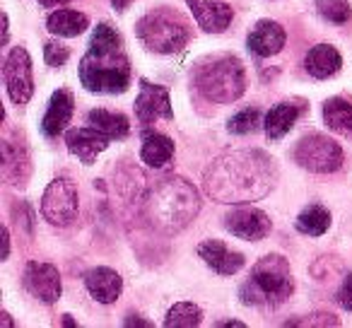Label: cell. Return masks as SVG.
<instances>
[{
	"instance_id": "obj_32",
	"label": "cell",
	"mask_w": 352,
	"mask_h": 328,
	"mask_svg": "<svg viewBox=\"0 0 352 328\" xmlns=\"http://www.w3.org/2000/svg\"><path fill=\"white\" fill-rule=\"evenodd\" d=\"M123 326L133 328V326H140V328H152L150 321H145V318H138V316H128L126 321H123Z\"/></svg>"
},
{
	"instance_id": "obj_13",
	"label": "cell",
	"mask_w": 352,
	"mask_h": 328,
	"mask_svg": "<svg viewBox=\"0 0 352 328\" xmlns=\"http://www.w3.org/2000/svg\"><path fill=\"white\" fill-rule=\"evenodd\" d=\"M111 142V138L107 133H102L99 128H73L65 133V145H68L70 155L78 157L82 164H94L99 152H104Z\"/></svg>"
},
{
	"instance_id": "obj_23",
	"label": "cell",
	"mask_w": 352,
	"mask_h": 328,
	"mask_svg": "<svg viewBox=\"0 0 352 328\" xmlns=\"http://www.w3.org/2000/svg\"><path fill=\"white\" fill-rule=\"evenodd\" d=\"M87 121H89V126L107 133L111 140H121V138H126L128 131H131V123H128V118L123 116V113L107 111V109H92V111L87 113Z\"/></svg>"
},
{
	"instance_id": "obj_7",
	"label": "cell",
	"mask_w": 352,
	"mask_h": 328,
	"mask_svg": "<svg viewBox=\"0 0 352 328\" xmlns=\"http://www.w3.org/2000/svg\"><path fill=\"white\" fill-rule=\"evenodd\" d=\"M342 147L323 133H309L294 147V162L314 174H333L342 167Z\"/></svg>"
},
{
	"instance_id": "obj_26",
	"label": "cell",
	"mask_w": 352,
	"mask_h": 328,
	"mask_svg": "<svg viewBox=\"0 0 352 328\" xmlns=\"http://www.w3.org/2000/svg\"><path fill=\"white\" fill-rule=\"evenodd\" d=\"M203 321V309L193 302H179L166 311L164 326L166 328H193Z\"/></svg>"
},
{
	"instance_id": "obj_2",
	"label": "cell",
	"mask_w": 352,
	"mask_h": 328,
	"mask_svg": "<svg viewBox=\"0 0 352 328\" xmlns=\"http://www.w3.org/2000/svg\"><path fill=\"white\" fill-rule=\"evenodd\" d=\"M133 70L123 39L109 22L94 27L89 51L80 61V83L94 94H121L131 87Z\"/></svg>"
},
{
	"instance_id": "obj_20",
	"label": "cell",
	"mask_w": 352,
	"mask_h": 328,
	"mask_svg": "<svg viewBox=\"0 0 352 328\" xmlns=\"http://www.w3.org/2000/svg\"><path fill=\"white\" fill-rule=\"evenodd\" d=\"M304 113V107L302 104H292V102H280L265 113V121H263V128H265V135L270 140H280L283 135H287L292 131V126L297 123V118Z\"/></svg>"
},
{
	"instance_id": "obj_36",
	"label": "cell",
	"mask_w": 352,
	"mask_h": 328,
	"mask_svg": "<svg viewBox=\"0 0 352 328\" xmlns=\"http://www.w3.org/2000/svg\"><path fill=\"white\" fill-rule=\"evenodd\" d=\"M111 6L116 8L118 12H123V10H126L128 6H131V0H111Z\"/></svg>"
},
{
	"instance_id": "obj_35",
	"label": "cell",
	"mask_w": 352,
	"mask_h": 328,
	"mask_svg": "<svg viewBox=\"0 0 352 328\" xmlns=\"http://www.w3.org/2000/svg\"><path fill=\"white\" fill-rule=\"evenodd\" d=\"M8 39H10V20L8 15H3V44H8Z\"/></svg>"
},
{
	"instance_id": "obj_9",
	"label": "cell",
	"mask_w": 352,
	"mask_h": 328,
	"mask_svg": "<svg viewBox=\"0 0 352 328\" xmlns=\"http://www.w3.org/2000/svg\"><path fill=\"white\" fill-rule=\"evenodd\" d=\"M3 80L6 89L10 94L12 104L25 107L34 94V75H32V58L25 46H15L8 54L6 65H3Z\"/></svg>"
},
{
	"instance_id": "obj_15",
	"label": "cell",
	"mask_w": 352,
	"mask_h": 328,
	"mask_svg": "<svg viewBox=\"0 0 352 328\" xmlns=\"http://www.w3.org/2000/svg\"><path fill=\"white\" fill-rule=\"evenodd\" d=\"M198 27L208 34H222L234 20V10L220 0H186Z\"/></svg>"
},
{
	"instance_id": "obj_39",
	"label": "cell",
	"mask_w": 352,
	"mask_h": 328,
	"mask_svg": "<svg viewBox=\"0 0 352 328\" xmlns=\"http://www.w3.org/2000/svg\"><path fill=\"white\" fill-rule=\"evenodd\" d=\"M63 326H78V323L70 318V314H63Z\"/></svg>"
},
{
	"instance_id": "obj_10",
	"label": "cell",
	"mask_w": 352,
	"mask_h": 328,
	"mask_svg": "<svg viewBox=\"0 0 352 328\" xmlns=\"http://www.w3.org/2000/svg\"><path fill=\"white\" fill-rule=\"evenodd\" d=\"M25 289L44 304H56L63 292V283H60V273L56 265L39 263V261H30L25 268Z\"/></svg>"
},
{
	"instance_id": "obj_34",
	"label": "cell",
	"mask_w": 352,
	"mask_h": 328,
	"mask_svg": "<svg viewBox=\"0 0 352 328\" xmlns=\"http://www.w3.org/2000/svg\"><path fill=\"white\" fill-rule=\"evenodd\" d=\"M41 8H63V6H68L70 0H36Z\"/></svg>"
},
{
	"instance_id": "obj_3",
	"label": "cell",
	"mask_w": 352,
	"mask_h": 328,
	"mask_svg": "<svg viewBox=\"0 0 352 328\" xmlns=\"http://www.w3.org/2000/svg\"><path fill=\"white\" fill-rule=\"evenodd\" d=\"M201 210V193L182 177H164L150 188L145 198V217L155 230L176 234Z\"/></svg>"
},
{
	"instance_id": "obj_38",
	"label": "cell",
	"mask_w": 352,
	"mask_h": 328,
	"mask_svg": "<svg viewBox=\"0 0 352 328\" xmlns=\"http://www.w3.org/2000/svg\"><path fill=\"white\" fill-rule=\"evenodd\" d=\"M0 316H3V326H12V318H10V314H8V311H3V314H0Z\"/></svg>"
},
{
	"instance_id": "obj_27",
	"label": "cell",
	"mask_w": 352,
	"mask_h": 328,
	"mask_svg": "<svg viewBox=\"0 0 352 328\" xmlns=\"http://www.w3.org/2000/svg\"><path fill=\"white\" fill-rule=\"evenodd\" d=\"M316 10L323 20L333 22V25H345L352 17L350 0H316Z\"/></svg>"
},
{
	"instance_id": "obj_1",
	"label": "cell",
	"mask_w": 352,
	"mask_h": 328,
	"mask_svg": "<svg viewBox=\"0 0 352 328\" xmlns=\"http://www.w3.org/2000/svg\"><path fill=\"white\" fill-rule=\"evenodd\" d=\"M278 169L261 150H239L217 157L206 169V191L217 203H254L275 186Z\"/></svg>"
},
{
	"instance_id": "obj_25",
	"label": "cell",
	"mask_w": 352,
	"mask_h": 328,
	"mask_svg": "<svg viewBox=\"0 0 352 328\" xmlns=\"http://www.w3.org/2000/svg\"><path fill=\"white\" fill-rule=\"evenodd\" d=\"M294 227H297V232H302V234L321 237V234H326L328 227H331V212L323 206H309L299 212V217L294 220Z\"/></svg>"
},
{
	"instance_id": "obj_28",
	"label": "cell",
	"mask_w": 352,
	"mask_h": 328,
	"mask_svg": "<svg viewBox=\"0 0 352 328\" xmlns=\"http://www.w3.org/2000/svg\"><path fill=\"white\" fill-rule=\"evenodd\" d=\"M261 126V111L258 109H244V111L234 113V116L227 121V131L234 133V135H249L256 133Z\"/></svg>"
},
{
	"instance_id": "obj_30",
	"label": "cell",
	"mask_w": 352,
	"mask_h": 328,
	"mask_svg": "<svg viewBox=\"0 0 352 328\" xmlns=\"http://www.w3.org/2000/svg\"><path fill=\"white\" fill-rule=\"evenodd\" d=\"M287 326H340L333 314H314L307 321H287Z\"/></svg>"
},
{
	"instance_id": "obj_12",
	"label": "cell",
	"mask_w": 352,
	"mask_h": 328,
	"mask_svg": "<svg viewBox=\"0 0 352 328\" xmlns=\"http://www.w3.org/2000/svg\"><path fill=\"white\" fill-rule=\"evenodd\" d=\"M225 227L234 237L246 241H261L270 232V217L258 208H236L225 215Z\"/></svg>"
},
{
	"instance_id": "obj_16",
	"label": "cell",
	"mask_w": 352,
	"mask_h": 328,
	"mask_svg": "<svg viewBox=\"0 0 352 328\" xmlns=\"http://www.w3.org/2000/svg\"><path fill=\"white\" fill-rule=\"evenodd\" d=\"M198 256L203 259V263L210 265L215 273L220 275H234L244 268L246 259L239 251H232L227 244L217 239H206L198 244Z\"/></svg>"
},
{
	"instance_id": "obj_29",
	"label": "cell",
	"mask_w": 352,
	"mask_h": 328,
	"mask_svg": "<svg viewBox=\"0 0 352 328\" xmlns=\"http://www.w3.org/2000/svg\"><path fill=\"white\" fill-rule=\"evenodd\" d=\"M44 58H46V65H51V68H63L70 58V49L60 44V41H46Z\"/></svg>"
},
{
	"instance_id": "obj_21",
	"label": "cell",
	"mask_w": 352,
	"mask_h": 328,
	"mask_svg": "<svg viewBox=\"0 0 352 328\" xmlns=\"http://www.w3.org/2000/svg\"><path fill=\"white\" fill-rule=\"evenodd\" d=\"M174 140L164 133H147L142 138V147H140V160L145 162L147 167L152 169H162L164 164H169L171 157H174Z\"/></svg>"
},
{
	"instance_id": "obj_31",
	"label": "cell",
	"mask_w": 352,
	"mask_h": 328,
	"mask_svg": "<svg viewBox=\"0 0 352 328\" xmlns=\"http://www.w3.org/2000/svg\"><path fill=\"white\" fill-rule=\"evenodd\" d=\"M336 302L340 304L345 311H352V273L345 275V280H342L340 289H338V294H336Z\"/></svg>"
},
{
	"instance_id": "obj_11",
	"label": "cell",
	"mask_w": 352,
	"mask_h": 328,
	"mask_svg": "<svg viewBox=\"0 0 352 328\" xmlns=\"http://www.w3.org/2000/svg\"><path fill=\"white\" fill-rule=\"evenodd\" d=\"M135 116L142 126H150L157 118L174 121V109H171L169 89L162 85H152L145 78L140 80V94L135 99Z\"/></svg>"
},
{
	"instance_id": "obj_19",
	"label": "cell",
	"mask_w": 352,
	"mask_h": 328,
	"mask_svg": "<svg viewBox=\"0 0 352 328\" xmlns=\"http://www.w3.org/2000/svg\"><path fill=\"white\" fill-rule=\"evenodd\" d=\"M304 68L311 78L328 80L342 68V56L338 54L336 46L331 44H316L304 58Z\"/></svg>"
},
{
	"instance_id": "obj_14",
	"label": "cell",
	"mask_w": 352,
	"mask_h": 328,
	"mask_svg": "<svg viewBox=\"0 0 352 328\" xmlns=\"http://www.w3.org/2000/svg\"><path fill=\"white\" fill-rule=\"evenodd\" d=\"M285 41H287V32L275 20H258L254 30L249 32V36H246V46L258 58H270V56L280 54Z\"/></svg>"
},
{
	"instance_id": "obj_22",
	"label": "cell",
	"mask_w": 352,
	"mask_h": 328,
	"mask_svg": "<svg viewBox=\"0 0 352 328\" xmlns=\"http://www.w3.org/2000/svg\"><path fill=\"white\" fill-rule=\"evenodd\" d=\"M89 27V17L78 10H56L46 20V30L56 36H80Z\"/></svg>"
},
{
	"instance_id": "obj_17",
	"label": "cell",
	"mask_w": 352,
	"mask_h": 328,
	"mask_svg": "<svg viewBox=\"0 0 352 328\" xmlns=\"http://www.w3.org/2000/svg\"><path fill=\"white\" fill-rule=\"evenodd\" d=\"M85 287L99 304H113L123 292V278L113 268L99 265L85 273Z\"/></svg>"
},
{
	"instance_id": "obj_4",
	"label": "cell",
	"mask_w": 352,
	"mask_h": 328,
	"mask_svg": "<svg viewBox=\"0 0 352 328\" xmlns=\"http://www.w3.org/2000/svg\"><path fill=\"white\" fill-rule=\"evenodd\" d=\"M292 292V268L280 254H268L256 261L249 280L239 287V297L246 307H280Z\"/></svg>"
},
{
	"instance_id": "obj_18",
	"label": "cell",
	"mask_w": 352,
	"mask_h": 328,
	"mask_svg": "<svg viewBox=\"0 0 352 328\" xmlns=\"http://www.w3.org/2000/svg\"><path fill=\"white\" fill-rule=\"evenodd\" d=\"M75 111V99L73 92L68 89H58V92L51 94L49 109L44 113V121H41V131H44L46 138H58L60 133L68 128L70 118H73Z\"/></svg>"
},
{
	"instance_id": "obj_33",
	"label": "cell",
	"mask_w": 352,
	"mask_h": 328,
	"mask_svg": "<svg viewBox=\"0 0 352 328\" xmlns=\"http://www.w3.org/2000/svg\"><path fill=\"white\" fill-rule=\"evenodd\" d=\"M10 259V230L3 232V261Z\"/></svg>"
},
{
	"instance_id": "obj_5",
	"label": "cell",
	"mask_w": 352,
	"mask_h": 328,
	"mask_svg": "<svg viewBox=\"0 0 352 328\" xmlns=\"http://www.w3.org/2000/svg\"><path fill=\"white\" fill-rule=\"evenodd\" d=\"M193 85L206 99L215 104H232L246 89V70L236 56L220 54L198 63Z\"/></svg>"
},
{
	"instance_id": "obj_37",
	"label": "cell",
	"mask_w": 352,
	"mask_h": 328,
	"mask_svg": "<svg viewBox=\"0 0 352 328\" xmlns=\"http://www.w3.org/2000/svg\"><path fill=\"white\" fill-rule=\"evenodd\" d=\"M217 326H222V328H230V326H234V328H244V323L241 321H220Z\"/></svg>"
},
{
	"instance_id": "obj_6",
	"label": "cell",
	"mask_w": 352,
	"mask_h": 328,
	"mask_svg": "<svg viewBox=\"0 0 352 328\" xmlns=\"http://www.w3.org/2000/svg\"><path fill=\"white\" fill-rule=\"evenodd\" d=\"M135 36L147 51L176 54L191 39V22L174 8H157L138 20Z\"/></svg>"
},
{
	"instance_id": "obj_24",
	"label": "cell",
	"mask_w": 352,
	"mask_h": 328,
	"mask_svg": "<svg viewBox=\"0 0 352 328\" xmlns=\"http://www.w3.org/2000/svg\"><path fill=\"white\" fill-rule=\"evenodd\" d=\"M323 121L331 131L352 135V102L342 97H333L323 104Z\"/></svg>"
},
{
	"instance_id": "obj_8",
	"label": "cell",
	"mask_w": 352,
	"mask_h": 328,
	"mask_svg": "<svg viewBox=\"0 0 352 328\" xmlns=\"http://www.w3.org/2000/svg\"><path fill=\"white\" fill-rule=\"evenodd\" d=\"M78 186L68 179H54L41 198V215L54 227H68L78 217Z\"/></svg>"
}]
</instances>
